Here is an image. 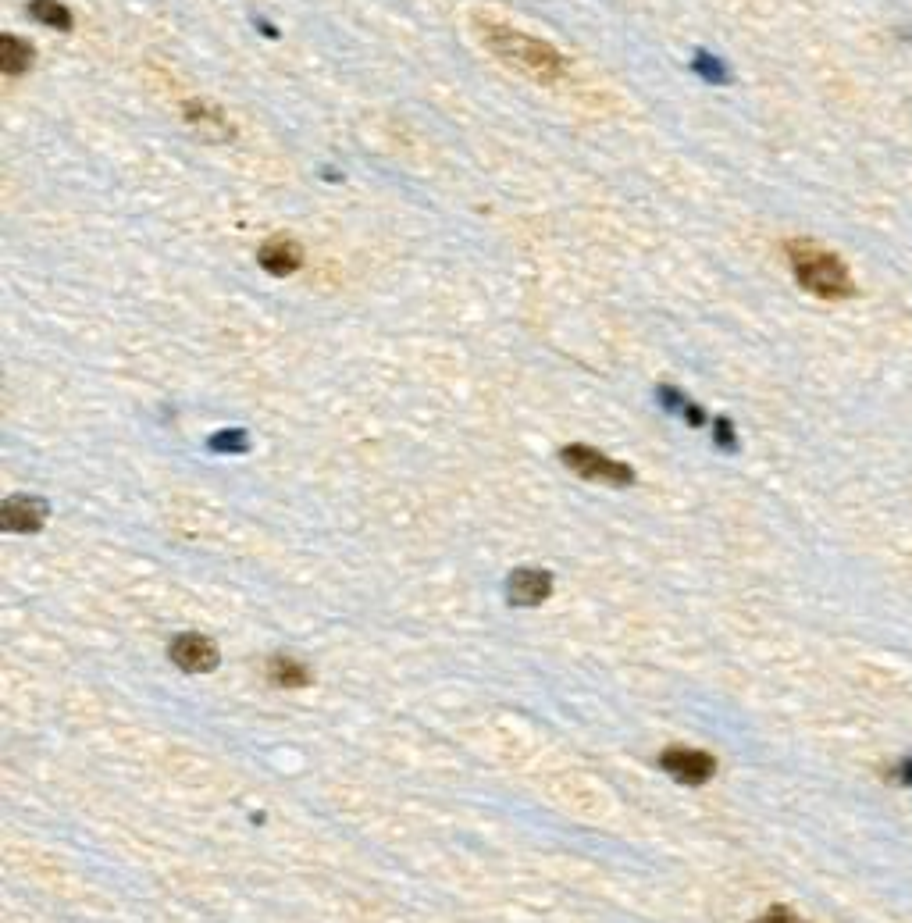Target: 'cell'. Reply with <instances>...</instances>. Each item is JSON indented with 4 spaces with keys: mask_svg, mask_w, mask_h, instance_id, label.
<instances>
[{
    "mask_svg": "<svg viewBox=\"0 0 912 923\" xmlns=\"http://www.w3.org/2000/svg\"><path fill=\"white\" fill-rule=\"evenodd\" d=\"M474 29H478L481 43L496 54L499 61L513 65L517 72L531 75L538 82H556L567 75V61L560 58V50L553 43H542L535 36L521 33L506 22H496V18H474Z\"/></svg>",
    "mask_w": 912,
    "mask_h": 923,
    "instance_id": "obj_1",
    "label": "cell"
},
{
    "mask_svg": "<svg viewBox=\"0 0 912 923\" xmlns=\"http://www.w3.org/2000/svg\"><path fill=\"white\" fill-rule=\"evenodd\" d=\"M784 250H788V261L798 278V286L809 289L813 296H823V300H845V296L855 293V282H852V275H848V268L831 254V250H823L820 243H813V239H791Z\"/></svg>",
    "mask_w": 912,
    "mask_h": 923,
    "instance_id": "obj_2",
    "label": "cell"
},
{
    "mask_svg": "<svg viewBox=\"0 0 912 923\" xmlns=\"http://www.w3.org/2000/svg\"><path fill=\"white\" fill-rule=\"evenodd\" d=\"M560 460L574 474L588 478V482H603V485H631L635 482V471H631L627 464H617V460H610L606 453L592 450V446H581V442L563 446Z\"/></svg>",
    "mask_w": 912,
    "mask_h": 923,
    "instance_id": "obj_3",
    "label": "cell"
},
{
    "mask_svg": "<svg viewBox=\"0 0 912 923\" xmlns=\"http://www.w3.org/2000/svg\"><path fill=\"white\" fill-rule=\"evenodd\" d=\"M660 763L674 781H681V785H706L709 777L717 774V760L699 749H667L660 756Z\"/></svg>",
    "mask_w": 912,
    "mask_h": 923,
    "instance_id": "obj_4",
    "label": "cell"
},
{
    "mask_svg": "<svg viewBox=\"0 0 912 923\" xmlns=\"http://www.w3.org/2000/svg\"><path fill=\"white\" fill-rule=\"evenodd\" d=\"M168 656L189 674H207L218 667V646L204 635H179L168 646Z\"/></svg>",
    "mask_w": 912,
    "mask_h": 923,
    "instance_id": "obj_5",
    "label": "cell"
},
{
    "mask_svg": "<svg viewBox=\"0 0 912 923\" xmlns=\"http://www.w3.org/2000/svg\"><path fill=\"white\" fill-rule=\"evenodd\" d=\"M506 596L513 606H538L553 596V574L549 571H535V567H524V571H513L506 581Z\"/></svg>",
    "mask_w": 912,
    "mask_h": 923,
    "instance_id": "obj_6",
    "label": "cell"
},
{
    "mask_svg": "<svg viewBox=\"0 0 912 923\" xmlns=\"http://www.w3.org/2000/svg\"><path fill=\"white\" fill-rule=\"evenodd\" d=\"M43 521H47V503L40 496H11L0 507L4 531H40Z\"/></svg>",
    "mask_w": 912,
    "mask_h": 923,
    "instance_id": "obj_7",
    "label": "cell"
},
{
    "mask_svg": "<svg viewBox=\"0 0 912 923\" xmlns=\"http://www.w3.org/2000/svg\"><path fill=\"white\" fill-rule=\"evenodd\" d=\"M257 261H261V268L268 271V275L285 278V275H293V271L303 264V250H300V243H296V239L275 236V239H268V243L261 246Z\"/></svg>",
    "mask_w": 912,
    "mask_h": 923,
    "instance_id": "obj_8",
    "label": "cell"
},
{
    "mask_svg": "<svg viewBox=\"0 0 912 923\" xmlns=\"http://www.w3.org/2000/svg\"><path fill=\"white\" fill-rule=\"evenodd\" d=\"M33 68V47L18 36H4L0 40V72L4 75H22Z\"/></svg>",
    "mask_w": 912,
    "mask_h": 923,
    "instance_id": "obj_9",
    "label": "cell"
},
{
    "mask_svg": "<svg viewBox=\"0 0 912 923\" xmlns=\"http://www.w3.org/2000/svg\"><path fill=\"white\" fill-rule=\"evenodd\" d=\"M29 15L40 25H47V29H61V33L72 29V11H68L65 4H57V0H33V4H29Z\"/></svg>",
    "mask_w": 912,
    "mask_h": 923,
    "instance_id": "obj_10",
    "label": "cell"
},
{
    "mask_svg": "<svg viewBox=\"0 0 912 923\" xmlns=\"http://www.w3.org/2000/svg\"><path fill=\"white\" fill-rule=\"evenodd\" d=\"M271 681L282 688H296V685H307L310 674L303 663L289 660V656H275V660H271Z\"/></svg>",
    "mask_w": 912,
    "mask_h": 923,
    "instance_id": "obj_11",
    "label": "cell"
},
{
    "mask_svg": "<svg viewBox=\"0 0 912 923\" xmlns=\"http://www.w3.org/2000/svg\"><path fill=\"white\" fill-rule=\"evenodd\" d=\"M246 446H250V439H246L243 428L211 435V450H218V453H246Z\"/></svg>",
    "mask_w": 912,
    "mask_h": 923,
    "instance_id": "obj_12",
    "label": "cell"
},
{
    "mask_svg": "<svg viewBox=\"0 0 912 923\" xmlns=\"http://www.w3.org/2000/svg\"><path fill=\"white\" fill-rule=\"evenodd\" d=\"M695 72H699L702 79H709V82H720V86L731 79V75H727V68L720 65L713 54H706V50H699V54H695Z\"/></svg>",
    "mask_w": 912,
    "mask_h": 923,
    "instance_id": "obj_13",
    "label": "cell"
},
{
    "mask_svg": "<svg viewBox=\"0 0 912 923\" xmlns=\"http://www.w3.org/2000/svg\"><path fill=\"white\" fill-rule=\"evenodd\" d=\"M186 118L189 122H196V125H218L221 132H228L232 136V125L225 122V118L214 111V107H204V104H186Z\"/></svg>",
    "mask_w": 912,
    "mask_h": 923,
    "instance_id": "obj_14",
    "label": "cell"
},
{
    "mask_svg": "<svg viewBox=\"0 0 912 923\" xmlns=\"http://www.w3.org/2000/svg\"><path fill=\"white\" fill-rule=\"evenodd\" d=\"M752 923H806V920H798L791 909H784V906H774L766 916H759V920H752Z\"/></svg>",
    "mask_w": 912,
    "mask_h": 923,
    "instance_id": "obj_15",
    "label": "cell"
},
{
    "mask_svg": "<svg viewBox=\"0 0 912 923\" xmlns=\"http://www.w3.org/2000/svg\"><path fill=\"white\" fill-rule=\"evenodd\" d=\"M717 442L724 446V450H734V432H731V421H724L720 417L717 421Z\"/></svg>",
    "mask_w": 912,
    "mask_h": 923,
    "instance_id": "obj_16",
    "label": "cell"
},
{
    "mask_svg": "<svg viewBox=\"0 0 912 923\" xmlns=\"http://www.w3.org/2000/svg\"><path fill=\"white\" fill-rule=\"evenodd\" d=\"M902 781H912V760L902 763Z\"/></svg>",
    "mask_w": 912,
    "mask_h": 923,
    "instance_id": "obj_17",
    "label": "cell"
}]
</instances>
